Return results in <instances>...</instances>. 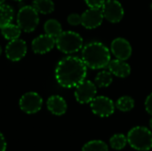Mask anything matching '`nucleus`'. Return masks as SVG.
I'll use <instances>...</instances> for the list:
<instances>
[{"instance_id":"nucleus-1","label":"nucleus","mask_w":152,"mask_h":151,"mask_svg":"<svg viewBox=\"0 0 152 151\" xmlns=\"http://www.w3.org/2000/svg\"><path fill=\"white\" fill-rule=\"evenodd\" d=\"M87 67L82 59L68 56L61 59L55 69V79L64 88H73L82 83L86 77Z\"/></svg>"},{"instance_id":"nucleus-2","label":"nucleus","mask_w":152,"mask_h":151,"mask_svg":"<svg viewBox=\"0 0 152 151\" xmlns=\"http://www.w3.org/2000/svg\"><path fill=\"white\" fill-rule=\"evenodd\" d=\"M110 53L106 45L100 42H91L82 48V61L87 68L101 69L108 67Z\"/></svg>"},{"instance_id":"nucleus-3","label":"nucleus","mask_w":152,"mask_h":151,"mask_svg":"<svg viewBox=\"0 0 152 151\" xmlns=\"http://www.w3.org/2000/svg\"><path fill=\"white\" fill-rule=\"evenodd\" d=\"M127 142L134 150L148 151L152 149V132L144 126H135L127 133Z\"/></svg>"},{"instance_id":"nucleus-4","label":"nucleus","mask_w":152,"mask_h":151,"mask_svg":"<svg viewBox=\"0 0 152 151\" xmlns=\"http://www.w3.org/2000/svg\"><path fill=\"white\" fill-rule=\"evenodd\" d=\"M55 45L64 53H74L83 48V38L77 32L62 31L55 38Z\"/></svg>"},{"instance_id":"nucleus-5","label":"nucleus","mask_w":152,"mask_h":151,"mask_svg":"<svg viewBox=\"0 0 152 151\" xmlns=\"http://www.w3.org/2000/svg\"><path fill=\"white\" fill-rule=\"evenodd\" d=\"M39 22L38 12L32 5L21 7L17 14V25L25 32H32Z\"/></svg>"},{"instance_id":"nucleus-6","label":"nucleus","mask_w":152,"mask_h":151,"mask_svg":"<svg viewBox=\"0 0 152 151\" xmlns=\"http://www.w3.org/2000/svg\"><path fill=\"white\" fill-rule=\"evenodd\" d=\"M19 105L23 112L27 114H35L41 109L43 99L37 93H26L20 97Z\"/></svg>"},{"instance_id":"nucleus-7","label":"nucleus","mask_w":152,"mask_h":151,"mask_svg":"<svg viewBox=\"0 0 152 151\" xmlns=\"http://www.w3.org/2000/svg\"><path fill=\"white\" fill-rule=\"evenodd\" d=\"M90 106L93 113L101 117H108L115 111L113 101L106 96H95L90 102Z\"/></svg>"},{"instance_id":"nucleus-8","label":"nucleus","mask_w":152,"mask_h":151,"mask_svg":"<svg viewBox=\"0 0 152 151\" xmlns=\"http://www.w3.org/2000/svg\"><path fill=\"white\" fill-rule=\"evenodd\" d=\"M75 88V98L81 104L90 103L96 96V85L90 80H84Z\"/></svg>"},{"instance_id":"nucleus-9","label":"nucleus","mask_w":152,"mask_h":151,"mask_svg":"<svg viewBox=\"0 0 152 151\" xmlns=\"http://www.w3.org/2000/svg\"><path fill=\"white\" fill-rule=\"evenodd\" d=\"M102 11L103 17L111 23L119 22L125 14L124 8L118 0H106Z\"/></svg>"},{"instance_id":"nucleus-10","label":"nucleus","mask_w":152,"mask_h":151,"mask_svg":"<svg viewBox=\"0 0 152 151\" xmlns=\"http://www.w3.org/2000/svg\"><path fill=\"white\" fill-rule=\"evenodd\" d=\"M27 53V44L22 39L16 38L11 40L5 47L6 58L12 61H20Z\"/></svg>"},{"instance_id":"nucleus-11","label":"nucleus","mask_w":152,"mask_h":151,"mask_svg":"<svg viewBox=\"0 0 152 151\" xmlns=\"http://www.w3.org/2000/svg\"><path fill=\"white\" fill-rule=\"evenodd\" d=\"M102 8H89L81 15V24L87 29L98 28L103 20Z\"/></svg>"},{"instance_id":"nucleus-12","label":"nucleus","mask_w":152,"mask_h":151,"mask_svg":"<svg viewBox=\"0 0 152 151\" xmlns=\"http://www.w3.org/2000/svg\"><path fill=\"white\" fill-rule=\"evenodd\" d=\"M110 50L113 55L118 60L126 61L132 55V46L130 43L123 37L115 38L111 42Z\"/></svg>"},{"instance_id":"nucleus-13","label":"nucleus","mask_w":152,"mask_h":151,"mask_svg":"<svg viewBox=\"0 0 152 151\" xmlns=\"http://www.w3.org/2000/svg\"><path fill=\"white\" fill-rule=\"evenodd\" d=\"M55 45V38L45 34L40 35L33 39L31 43V47L34 53L43 54L50 52Z\"/></svg>"},{"instance_id":"nucleus-14","label":"nucleus","mask_w":152,"mask_h":151,"mask_svg":"<svg viewBox=\"0 0 152 151\" xmlns=\"http://www.w3.org/2000/svg\"><path fill=\"white\" fill-rule=\"evenodd\" d=\"M46 106L48 110L55 116L65 114L68 108L66 101L60 95H53L49 97L46 101Z\"/></svg>"},{"instance_id":"nucleus-15","label":"nucleus","mask_w":152,"mask_h":151,"mask_svg":"<svg viewBox=\"0 0 152 151\" xmlns=\"http://www.w3.org/2000/svg\"><path fill=\"white\" fill-rule=\"evenodd\" d=\"M108 69L112 75L122 78L128 77L131 73L130 65L126 63V61H122L118 59L111 60L108 65Z\"/></svg>"},{"instance_id":"nucleus-16","label":"nucleus","mask_w":152,"mask_h":151,"mask_svg":"<svg viewBox=\"0 0 152 151\" xmlns=\"http://www.w3.org/2000/svg\"><path fill=\"white\" fill-rule=\"evenodd\" d=\"M14 11L9 4H0V28L10 24L13 19Z\"/></svg>"},{"instance_id":"nucleus-17","label":"nucleus","mask_w":152,"mask_h":151,"mask_svg":"<svg viewBox=\"0 0 152 151\" xmlns=\"http://www.w3.org/2000/svg\"><path fill=\"white\" fill-rule=\"evenodd\" d=\"M32 6L38 13L49 14L54 10V4L52 0H34Z\"/></svg>"},{"instance_id":"nucleus-18","label":"nucleus","mask_w":152,"mask_h":151,"mask_svg":"<svg viewBox=\"0 0 152 151\" xmlns=\"http://www.w3.org/2000/svg\"><path fill=\"white\" fill-rule=\"evenodd\" d=\"M44 29L45 34L54 38H56L62 32V28L61 23L54 19H50L46 20V22L44 25Z\"/></svg>"},{"instance_id":"nucleus-19","label":"nucleus","mask_w":152,"mask_h":151,"mask_svg":"<svg viewBox=\"0 0 152 151\" xmlns=\"http://www.w3.org/2000/svg\"><path fill=\"white\" fill-rule=\"evenodd\" d=\"M1 33L5 39H8L11 41V40L19 38L21 33V29L18 25L10 23L1 28Z\"/></svg>"},{"instance_id":"nucleus-20","label":"nucleus","mask_w":152,"mask_h":151,"mask_svg":"<svg viewBox=\"0 0 152 151\" xmlns=\"http://www.w3.org/2000/svg\"><path fill=\"white\" fill-rule=\"evenodd\" d=\"M112 76L113 75L111 74V72L110 70L109 71H107V70L100 71L94 78V84L98 87H108L111 85V83L113 81Z\"/></svg>"},{"instance_id":"nucleus-21","label":"nucleus","mask_w":152,"mask_h":151,"mask_svg":"<svg viewBox=\"0 0 152 151\" xmlns=\"http://www.w3.org/2000/svg\"><path fill=\"white\" fill-rule=\"evenodd\" d=\"M116 107L120 111L127 112V111H130L134 109V101L130 96H122L117 101Z\"/></svg>"},{"instance_id":"nucleus-22","label":"nucleus","mask_w":152,"mask_h":151,"mask_svg":"<svg viewBox=\"0 0 152 151\" xmlns=\"http://www.w3.org/2000/svg\"><path fill=\"white\" fill-rule=\"evenodd\" d=\"M82 151H109V147L102 141L94 140L86 142L83 146Z\"/></svg>"},{"instance_id":"nucleus-23","label":"nucleus","mask_w":152,"mask_h":151,"mask_svg":"<svg viewBox=\"0 0 152 151\" xmlns=\"http://www.w3.org/2000/svg\"><path fill=\"white\" fill-rule=\"evenodd\" d=\"M127 143H128L127 142V137L122 133L114 134L110 140V147L114 150H123L126 146Z\"/></svg>"},{"instance_id":"nucleus-24","label":"nucleus","mask_w":152,"mask_h":151,"mask_svg":"<svg viewBox=\"0 0 152 151\" xmlns=\"http://www.w3.org/2000/svg\"><path fill=\"white\" fill-rule=\"evenodd\" d=\"M69 24L72 25V26H77L79 24H81V15L77 14V13H71L68 16L67 19Z\"/></svg>"},{"instance_id":"nucleus-25","label":"nucleus","mask_w":152,"mask_h":151,"mask_svg":"<svg viewBox=\"0 0 152 151\" xmlns=\"http://www.w3.org/2000/svg\"><path fill=\"white\" fill-rule=\"evenodd\" d=\"M90 8H102L106 0H85Z\"/></svg>"},{"instance_id":"nucleus-26","label":"nucleus","mask_w":152,"mask_h":151,"mask_svg":"<svg viewBox=\"0 0 152 151\" xmlns=\"http://www.w3.org/2000/svg\"><path fill=\"white\" fill-rule=\"evenodd\" d=\"M145 109L149 114L152 115V93L145 100Z\"/></svg>"},{"instance_id":"nucleus-27","label":"nucleus","mask_w":152,"mask_h":151,"mask_svg":"<svg viewBox=\"0 0 152 151\" xmlns=\"http://www.w3.org/2000/svg\"><path fill=\"white\" fill-rule=\"evenodd\" d=\"M7 147L6 141L4 137V135L0 133V151H5Z\"/></svg>"},{"instance_id":"nucleus-28","label":"nucleus","mask_w":152,"mask_h":151,"mask_svg":"<svg viewBox=\"0 0 152 151\" xmlns=\"http://www.w3.org/2000/svg\"><path fill=\"white\" fill-rule=\"evenodd\" d=\"M150 126H151V129L152 130V117L151 118V120H150Z\"/></svg>"},{"instance_id":"nucleus-29","label":"nucleus","mask_w":152,"mask_h":151,"mask_svg":"<svg viewBox=\"0 0 152 151\" xmlns=\"http://www.w3.org/2000/svg\"><path fill=\"white\" fill-rule=\"evenodd\" d=\"M4 1H5V0H0V4H3L4 3Z\"/></svg>"},{"instance_id":"nucleus-30","label":"nucleus","mask_w":152,"mask_h":151,"mask_svg":"<svg viewBox=\"0 0 152 151\" xmlns=\"http://www.w3.org/2000/svg\"><path fill=\"white\" fill-rule=\"evenodd\" d=\"M1 53H2V48H1V46H0V55H1Z\"/></svg>"},{"instance_id":"nucleus-31","label":"nucleus","mask_w":152,"mask_h":151,"mask_svg":"<svg viewBox=\"0 0 152 151\" xmlns=\"http://www.w3.org/2000/svg\"><path fill=\"white\" fill-rule=\"evenodd\" d=\"M13 1H18V2H20V1H23V0H13Z\"/></svg>"}]
</instances>
